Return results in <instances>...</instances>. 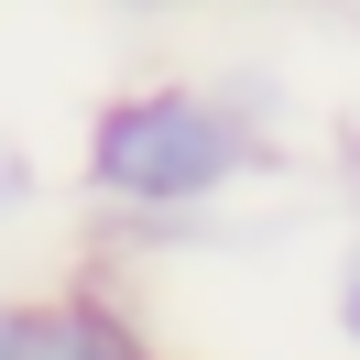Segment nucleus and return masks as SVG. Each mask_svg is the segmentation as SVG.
Here are the masks:
<instances>
[{"label": "nucleus", "instance_id": "obj_1", "mask_svg": "<svg viewBox=\"0 0 360 360\" xmlns=\"http://www.w3.org/2000/svg\"><path fill=\"white\" fill-rule=\"evenodd\" d=\"M284 164L273 88L240 77H131L77 120V197L120 229H197Z\"/></svg>", "mask_w": 360, "mask_h": 360}, {"label": "nucleus", "instance_id": "obj_2", "mask_svg": "<svg viewBox=\"0 0 360 360\" xmlns=\"http://www.w3.org/2000/svg\"><path fill=\"white\" fill-rule=\"evenodd\" d=\"M0 360H164V338L110 284H44V295H11Z\"/></svg>", "mask_w": 360, "mask_h": 360}, {"label": "nucleus", "instance_id": "obj_3", "mask_svg": "<svg viewBox=\"0 0 360 360\" xmlns=\"http://www.w3.org/2000/svg\"><path fill=\"white\" fill-rule=\"evenodd\" d=\"M328 328L349 338V360H360V229H349V251H338V273H328Z\"/></svg>", "mask_w": 360, "mask_h": 360}, {"label": "nucleus", "instance_id": "obj_4", "mask_svg": "<svg viewBox=\"0 0 360 360\" xmlns=\"http://www.w3.org/2000/svg\"><path fill=\"white\" fill-rule=\"evenodd\" d=\"M33 197H44V175H33V153H11V142H0V229L22 219Z\"/></svg>", "mask_w": 360, "mask_h": 360}, {"label": "nucleus", "instance_id": "obj_5", "mask_svg": "<svg viewBox=\"0 0 360 360\" xmlns=\"http://www.w3.org/2000/svg\"><path fill=\"white\" fill-rule=\"evenodd\" d=\"M120 11H175V0H120Z\"/></svg>", "mask_w": 360, "mask_h": 360}, {"label": "nucleus", "instance_id": "obj_6", "mask_svg": "<svg viewBox=\"0 0 360 360\" xmlns=\"http://www.w3.org/2000/svg\"><path fill=\"white\" fill-rule=\"evenodd\" d=\"M0 338H11V284H0Z\"/></svg>", "mask_w": 360, "mask_h": 360}]
</instances>
